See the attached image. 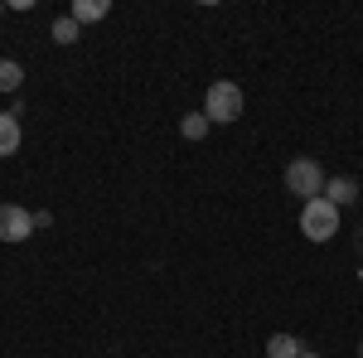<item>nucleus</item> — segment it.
Wrapping results in <instances>:
<instances>
[{"label": "nucleus", "instance_id": "12", "mask_svg": "<svg viewBox=\"0 0 363 358\" xmlns=\"http://www.w3.org/2000/svg\"><path fill=\"white\" fill-rule=\"evenodd\" d=\"M359 252H363V228H359Z\"/></svg>", "mask_w": 363, "mask_h": 358}, {"label": "nucleus", "instance_id": "3", "mask_svg": "<svg viewBox=\"0 0 363 358\" xmlns=\"http://www.w3.org/2000/svg\"><path fill=\"white\" fill-rule=\"evenodd\" d=\"M286 189L291 194H301V198H320V194H325V169L315 165V160H310V155H301V160H291V165H286Z\"/></svg>", "mask_w": 363, "mask_h": 358}, {"label": "nucleus", "instance_id": "14", "mask_svg": "<svg viewBox=\"0 0 363 358\" xmlns=\"http://www.w3.org/2000/svg\"><path fill=\"white\" fill-rule=\"evenodd\" d=\"M359 358H363V344H359Z\"/></svg>", "mask_w": 363, "mask_h": 358}, {"label": "nucleus", "instance_id": "13", "mask_svg": "<svg viewBox=\"0 0 363 358\" xmlns=\"http://www.w3.org/2000/svg\"><path fill=\"white\" fill-rule=\"evenodd\" d=\"M301 358H325V354H301Z\"/></svg>", "mask_w": 363, "mask_h": 358}, {"label": "nucleus", "instance_id": "15", "mask_svg": "<svg viewBox=\"0 0 363 358\" xmlns=\"http://www.w3.org/2000/svg\"><path fill=\"white\" fill-rule=\"evenodd\" d=\"M0 10H5V5H0Z\"/></svg>", "mask_w": 363, "mask_h": 358}, {"label": "nucleus", "instance_id": "7", "mask_svg": "<svg viewBox=\"0 0 363 358\" xmlns=\"http://www.w3.org/2000/svg\"><path fill=\"white\" fill-rule=\"evenodd\" d=\"M107 15H112L107 0H73V20H78V25H97V20H107Z\"/></svg>", "mask_w": 363, "mask_h": 358}, {"label": "nucleus", "instance_id": "1", "mask_svg": "<svg viewBox=\"0 0 363 358\" xmlns=\"http://www.w3.org/2000/svg\"><path fill=\"white\" fill-rule=\"evenodd\" d=\"M242 107H247V97H242V87L238 83H208V92H203V116L208 121H218V126H228V121H238L242 116Z\"/></svg>", "mask_w": 363, "mask_h": 358}, {"label": "nucleus", "instance_id": "6", "mask_svg": "<svg viewBox=\"0 0 363 358\" xmlns=\"http://www.w3.org/2000/svg\"><path fill=\"white\" fill-rule=\"evenodd\" d=\"M325 198H330L335 208H344V203H354V198H359V184H354L349 174H335V179H325Z\"/></svg>", "mask_w": 363, "mask_h": 358}, {"label": "nucleus", "instance_id": "4", "mask_svg": "<svg viewBox=\"0 0 363 358\" xmlns=\"http://www.w3.org/2000/svg\"><path fill=\"white\" fill-rule=\"evenodd\" d=\"M34 237V213L20 203H0V242H25Z\"/></svg>", "mask_w": 363, "mask_h": 358}, {"label": "nucleus", "instance_id": "10", "mask_svg": "<svg viewBox=\"0 0 363 358\" xmlns=\"http://www.w3.org/2000/svg\"><path fill=\"white\" fill-rule=\"evenodd\" d=\"M20 83H25V68L15 58H0V92H15Z\"/></svg>", "mask_w": 363, "mask_h": 358}, {"label": "nucleus", "instance_id": "11", "mask_svg": "<svg viewBox=\"0 0 363 358\" xmlns=\"http://www.w3.org/2000/svg\"><path fill=\"white\" fill-rule=\"evenodd\" d=\"M78 20L73 15H63V20H54V44H78Z\"/></svg>", "mask_w": 363, "mask_h": 358}, {"label": "nucleus", "instance_id": "9", "mask_svg": "<svg viewBox=\"0 0 363 358\" xmlns=\"http://www.w3.org/2000/svg\"><path fill=\"white\" fill-rule=\"evenodd\" d=\"M208 126H213V121H208L203 111H189V116L179 121V131H184V140H203V136H208Z\"/></svg>", "mask_w": 363, "mask_h": 358}, {"label": "nucleus", "instance_id": "5", "mask_svg": "<svg viewBox=\"0 0 363 358\" xmlns=\"http://www.w3.org/2000/svg\"><path fill=\"white\" fill-rule=\"evenodd\" d=\"M20 140H25V131H20V111H0V155H15Z\"/></svg>", "mask_w": 363, "mask_h": 358}, {"label": "nucleus", "instance_id": "2", "mask_svg": "<svg viewBox=\"0 0 363 358\" xmlns=\"http://www.w3.org/2000/svg\"><path fill=\"white\" fill-rule=\"evenodd\" d=\"M301 233H306L310 242H330L339 233V208L320 194V198H310L306 208H301Z\"/></svg>", "mask_w": 363, "mask_h": 358}, {"label": "nucleus", "instance_id": "8", "mask_svg": "<svg viewBox=\"0 0 363 358\" xmlns=\"http://www.w3.org/2000/svg\"><path fill=\"white\" fill-rule=\"evenodd\" d=\"M306 349H301V339L296 334H272L267 339V358H301Z\"/></svg>", "mask_w": 363, "mask_h": 358}]
</instances>
